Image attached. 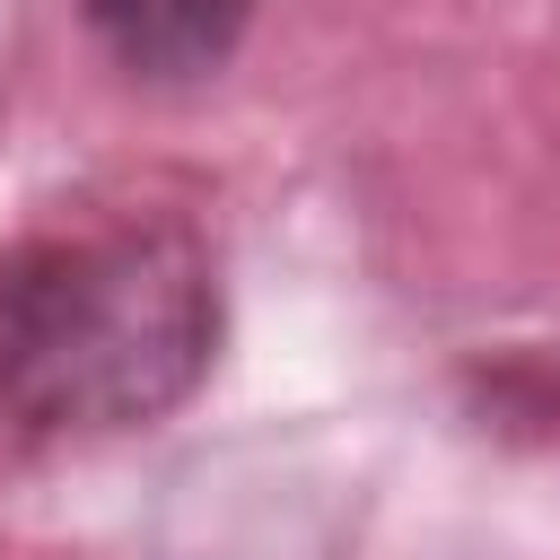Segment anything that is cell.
<instances>
[{
	"instance_id": "cell-2",
	"label": "cell",
	"mask_w": 560,
	"mask_h": 560,
	"mask_svg": "<svg viewBox=\"0 0 560 560\" xmlns=\"http://www.w3.org/2000/svg\"><path fill=\"white\" fill-rule=\"evenodd\" d=\"M88 35L149 88H192L228 70V52L254 26V0H79Z\"/></svg>"
},
{
	"instance_id": "cell-1",
	"label": "cell",
	"mask_w": 560,
	"mask_h": 560,
	"mask_svg": "<svg viewBox=\"0 0 560 560\" xmlns=\"http://www.w3.org/2000/svg\"><path fill=\"white\" fill-rule=\"evenodd\" d=\"M219 350V271L184 228L61 236L0 262V411L35 438L166 420Z\"/></svg>"
}]
</instances>
